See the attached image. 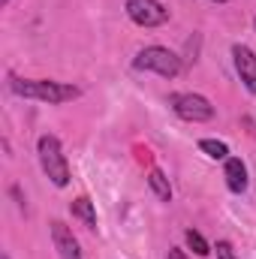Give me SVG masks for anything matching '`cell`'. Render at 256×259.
I'll use <instances>...</instances> for the list:
<instances>
[{
  "mask_svg": "<svg viewBox=\"0 0 256 259\" xmlns=\"http://www.w3.org/2000/svg\"><path fill=\"white\" fill-rule=\"evenodd\" d=\"M148 187L157 193L160 202H172V187H169V178L160 172V169H151L148 172Z\"/></svg>",
  "mask_w": 256,
  "mask_h": 259,
  "instance_id": "obj_10",
  "label": "cell"
},
{
  "mask_svg": "<svg viewBox=\"0 0 256 259\" xmlns=\"http://www.w3.org/2000/svg\"><path fill=\"white\" fill-rule=\"evenodd\" d=\"M36 151H39V166L49 175V181L55 187H66L69 184V166H66V157L61 151V142L55 136H42Z\"/></svg>",
  "mask_w": 256,
  "mask_h": 259,
  "instance_id": "obj_2",
  "label": "cell"
},
{
  "mask_svg": "<svg viewBox=\"0 0 256 259\" xmlns=\"http://www.w3.org/2000/svg\"><path fill=\"white\" fill-rule=\"evenodd\" d=\"M214 250H217V259H238L235 253H232V244H229V241H217Z\"/></svg>",
  "mask_w": 256,
  "mask_h": 259,
  "instance_id": "obj_13",
  "label": "cell"
},
{
  "mask_svg": "<svg viewBox=\"0 0 256 259\" xmlns=\"http://www.w3.org/2000/svg\"><path fill=\"white\" fill-rule=\"evenodd\" d=\"M232 58H235V69H238V75H241V81H244V88L256 94V55L253 49H247V46H232Z\"/></svg>",
  "mask_w": 256,
  "mask_h": 259,
  "instance_id": "obj_6",
  "label": "cell"
},
{
  "mask_svg": "<svg viewBox=\"0 0 256 259\" xmlns=\"http://www.w3.org/2000/svg\"><path fill=\"white\" fill-rule=\"evenodd\" d=\"M166 259H187V253H184V250H178V247H172V250H169V256Z\"/></svg>",
  "mask_w": 256,
  "mask_h": 259,
  "instance_id": "obj_14",
  "label": "cell"
},
{
  "mask_svg": "<svg viewBox=\"0 0 256 259\" xmlns=\"http://www.w3.org/2000/svg\"><path fill=\"white\" fill-rule=\"evenodd\" d=\"M199 151H205L211 160H226L229 157V148L223 142H217V139H202L199 142Z\"/></svg>",
  "mask_w": 256,
  "mask_h": 259,
  "instance_id": "obj_11",
  "label": "cell"
},
{
  "mask_svg": "<svg viewBox=\"0 0 256 259\" xmlns=\"http://www.w3.org/2000/svg\"><path fill=\"white\" fill-rule=\"evenodd\" d=\"M133 66H136V69H151V72H157V75H163V78H175V75L181 72L178 55L169 52V49H163V46H148V49H142V52L136 55Z\"/></svg>",
  "mask_w": 256,
  "mask_h": 259,
  "instance_id": "obj_3",
  "label": "cell"
},
{
  "mask_svg": "<svg viewBox=\"0 0 256 259\" xmlns=\"http://www.w3.org/2000/svg\"><path fill=\"white\" fill-rule=\"evenodd\" d=\"M52 241H55V250L61 259H81V250H78V241L72 238L69 226L61 223V220H52Z\"/></svg>",
  "mask_w": 256,
  "mask_h": 259,
  "instance_id": "obj_7",
  "label": "cell"
},
{
  "mask_svg": "<svg viewBox=\"0 0 256 259\" xmlns=\"http://www.w3.org/2000/svg\"><path fill=\"white\" fill-rule=\"evenodd\" d=\"M169 106L181 121H190V124H202V121L214 118V106L202 94H172Z\"/></svg>",
  "mask_w": 256,
  "mask_h": 259,
  "instance_id": "obj_4",
  "label": "cell"
},
{
  "mask_svg": "<svg viewBox=\"0 0 256 259\" xmlns=\"http://www.w3.org/2000/svg\"><path fill=\"white\" fill-rule=\"evenodd\" d=\"M253 24H256V21H253Z\"/></svg>",
  "mask_w": 256,
  "mask_h": 259,
  "instance_id": "obj_18",
  "label": "cell"
},
{
  "mask_svg": "<svg viewBox=\"0 0 256 259\" xmlns=\"http://www.w3.org/2000/svg\"><path fill=\"white\" fill-rule=\"evenodd\" d=\"M127 15L139 27H160L169 21V9L160 0H127Z\"/></svg>",
  "mask_w": 256,
  "mask_h": 259,
  "instance_id": "obj_5",
  "label": "cell"
},
{
  "mask_svg": "<svg viewBox=\"0 0 256 259\" xmlns=\"http://www.w3.org/2000/svg\"><path fill=\"white\" fill-rule=\"evenodd\" d=\"M223 178H226V187L232 193H244L247 190V169L238 157H226V169H223Z\"/></svg>",
  "mask_w": 256,
  "mask_h": 259,
  "instance_id": "obj_8",
  "label": "cell"
},
{
  "mask_svg": "<svg viewBox=\"0 0 256 259\" xmlns=\"http://www.w3.org/2000/svg\"><path fill=\"white\" fill-rule=\"evenodd\" d=\"M0 3H9V0H0Z\"/></svg>",
  "mask_w": 256,
  "mask_h": 259,
  "instance_id": "obj_16",
  "label": "cell"
},
{
  "mask_svg": "<svg viewBox=\"0 0 256 259\" xmlns=\"http://www.w3.org/2000/svg\"><path fill=\"white\" fill-rule=\"evenodd\" d=\"M3 259H9V256H3Z\"/></svg>",
  "mask_w": 256,
  "mask_h": 259,
  "instance_id": "obj_17",
  "label": "cell"
},
{
  "mask_svg": "<svg viewBox=\"0 0 256 259\" xmlns=\"http://www.w3.org/2000/svg\"><path fill=\"white\" fill-rule=\"evenodd\" d=\"M12 94L24 100H39V103H66L78 97V88L64 84V81H49V78H12Z\"/></svg>",
  "mask_w": 256,
  "mask_h": 259,
  "instance_id": "obj_1",
  "label": "cell"
},
{
  "mask_svg": "<svg viewBox=\"0 0 256 259\" xmlns=\"http://www.w3.org/2000/svg\"><path fill=\"white\" fill-rule=\"evenodd\" d=\"M69 211H72V217L81 220L88 229H97V208H94V202H91L88 196L72 199V202H69Z\"/></svg>",
  "mask_w": 256,
  "mask_h": 259,
  "instance_id": "obj_9",
  "label": "cell"
},
{
  "mask_svg": "<svg viewBox=\"0 0 256 259\" xmlns=\"http://www.w3.org/2000/svg\"><path fill=\"white\" fill-rule=\"evenodd\" d=\"M184 238H187V247H190L196 256H208V253H211V247H208V241L202 238V232L187 229V235H184Z\"/></svg>",
  "mask_w": 256,
  "mask_h": 259,
  "instance_id": "obj_12",
  "label": "cell"
},
{
  "mask_svg": "<svg viewBox=\"0 0 256 259\" xmlns=\"http://www.w3.org/2000/svg\"><path fill=\"white\" fill-rule=\"evenodd\" d=\"M214 3H226V0H214Z\"/></svg>",
  "mask_w": 256,
  "mask_h": 259,
  "instance_id": "obj_15",
  "label": "cell"
}]
</instances>
